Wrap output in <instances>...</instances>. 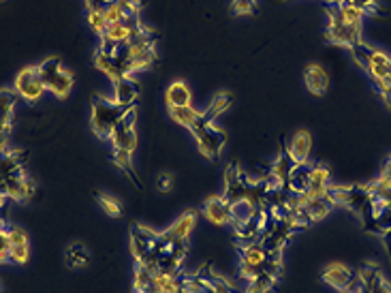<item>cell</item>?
Segmentation results:
<instances>
[{"mask_svg":"<svg viewBox=\"0 0 391 293\" xmlns=\"http://www.w3.org/2000/svg\"><path fill=\"white\" fill-rule=\"evenodd\" d=\"M321 278H323L325 285H330V287H334L336 291L344 293V291L348 289V285L353 283L355 272H353L351 268H346L344 264H330L328 268H325V270L321 272Z\"/></svg>","mask_w":391,"mask_h":293,"instance_id":"cell-13","label":"cell"},{"mask_svg":"<svg viewBox=\"0 0 391 293\" xmlns=\"http://www.w3.org/2000/svg\"><path fill=\"white\" fill-rule=\"evenodd\" d=\"M250 180L246 178V174L238 167V165H229L224 172V195L227 204L233 206L238 202H244L246 190H248Z\"/></svg>","mask_w":391,"mask_h":293,"instance_id":"cell-7","label":"cell"},{"mask_svg":"<svg viewBox=\"0 0 391 293\" xmlns=\"http://www.w3.org/2000/svg\"><path fill=\"white\" fill-rule=\"evenodd\" d=\"M96 204H99L101 210H103L107 216H112V218H120L122 212H124L120 200L112 197V195H105V193H96Z\"/></svg>","mask_w":391,"mask_h":293,"instance_id":"cell-31","label":"cell"},{"mask_svg":"<svg viewBox=\"0 0 391 293\" xmlns=\"http://www.w3.org/2000/svg\"><path fill=\"white\" fill-rule=\"evenodd\" d=\"M293 167H296V163H293V158L286 154V152H280L278 156H276V160L272 163V170H270V174L282 184V186H286V182H289V176H291V172H293Z\"/></svg>","mask_w":391,"mask_h":293,"instance_id":"cell-23","label":"cell"},{"mask_svg":"<svg viewBox=\"0 0 391 293\" xmlns=\"http://www.w3.org/2000/svg\"><path fill=\"white\" fill-rule=\"evenodd\" d=\"M7 262H9V253L0 250V264H7Z\"/></svg>","mask_w":391,"mask_h":293,"instance_id":"cell-45","label":"cell"},{"mask_svg":"<svg viewBox=\"0 0 391 293\" xmlns=\"http://www.w3.org/2000/svg\"><path fill=\"white\" fill-rule=\"evenodd\" d=\"M276 280H278V272H274V270H266V272H261L256 278L248 280V285H246V293H270V291L274 289Z\"/></svg>","mask_w":391,"mask_h":293,"instance_id":"cell-24","label":"cell"},{"mask_svg":"<svg viewBox=\"0 0 391 293\" xmlns=\"http://www.w3.org/2000/svg\"><path fill=\"white\" fill-rule=\"evenodd\" d=\"M238 253H240V262L250 264V266H261V268H266L268 262H270V257H272V253L263 244H261L259 240L256 242H244V244H240Z\"/></svg>","mask_w":391,"mask_h":293,"instance_id":"cell-17","label":"cell"},{"mask_svg":"<svg viewBox=\"0 0 391 293\" xmlns=\"http://www.w3.org/2000/svg\"><path fill=\"white\" fill-rule=\"evenodd\" d=\"M7 236L11 244H30V238L22 227H7Z\"/></svg>","mask_w":391,"mask_h":293,"instance_id":"cell-40","label":"cell"},{"mask_svg":"<svg viewBox=\"0 0 391 293\" xmlns=\"http://www.w3.org/2000/svg\"><path fill=\"white\" fill-rule=\"evenodd\" d=\"M17 92L9 88H0V133H9L11 131V122H13V112L17 103Z\"/></svg>","mask_w":391,"mask_h":293,"instance_id":"cell-19","label":"cell"},{"mask_svg":"<svg viewBox=\"0 0 391 293\" xmlns=\"http://www.w3.org/2000/svg\"><path fill=\"white\" fill-rule=\"evenodd\" d=\"M261 272H266V268H261V266H250V264H244V262H240V278L242 280H252V278H256Z\"/></svg>","mask_w":391,"mask_h":293,"instance_id":"cell-39","label":"cell"},{"mask_svg":"<svg viewBox=\"0 0 391 293\" xmlns=\"http://www.w3.org/2000/svg\"><path fill=\"white\" fill-rule=\"evenodd\" d=\"M182 291L184 293H210L206 283L194 274V276H184L182 278Z\"/></svg>","mask_w":391,"mask_h":293,"instance_id":"cell-35","label":"cell"},{"mask_svg":"<svg viewBox=\"0 0 391 293\" xmlns=\"http://www.w3.org/2000/svg\"><path fill=\"white\" fill-rule=\"evenodd\" d=\"M94 67L103 71L114 84L120 82L122 77H126V71H124V64L114 56V54H103V52H96L94 54Z\"/></svg>","mask_w":391,"mask_h":293,"instance_id":"cell-20","label":"cell"},{"mask_svg":"<svg viewBox=\"0 0 391 293\" xmlns=\"http://www.w3.org/2000/svg\"><path fill=\"white\" fill-rule=\"evenodd\" d=\"M124 112L126 110H122L114 101L105 99V96H94V99H92V120H90L94 135L99 140H107L109 142L114 128L122 120Z\"/></svg>","mask_w":391,"mask_h":293,"instance_id":"cell-2","label":"cell"},{"mask_svg":"<svg viewBox=\"0 0 391 293\" xmlns=\"http://www.w3.org/2000/svg\"><path fill=\"white\" fill-rule=\"evenodd\" d=\"M154 285L158 287L160 293H184V291H182L180 272H176V274L156 272V274H154Z\"/></svg>","mask_w":391,"mask_h":293,"instance_id":"cell-26","label":"cell"},{"mask_svg":"<svg viewBox=\"0 0 391 293\" xmlns=\"http://www.w3.org/2000/svg\"><path fill=\"white\" fill-rule=\"evenodd\" d=\"M304 84L308 88L310 94L314 96H325L330 90V73L328 69L323 67V64L319 62H310L306 64V69H304Z\"/></svg>","mask_w":391,"mask_h":293,"instance_id":"cell-9","label":"cell"},{"mask_svg":"<svg viewBox=\"0 0 391 293\" xmlns=\"http://www.w3.org/2000/svg\"><path fill=\"white\" fill-rule=\"evenodd\" d=\"M194 140H197V148H199L201 156H206L208 160H218L222 154V148L227 144V133L222 131V128L210 124L206 131Z\"/></svg>","mask_w":391,"mask_h":293,"instance_id":"cell-8","label":"cell"},{"mask_svg":"<svg viewBox=\"0 0 391 293\" xmlns=\"http://www.w3.org/2000/svg\"><path fill=\"white\" fill-rule=\"evenodd\" d=\"M231 103H233V94H231L229 90L218 92V94L214 96V99L210 101V105L199 114V120H201L204 124H214V120L220 118L227 110H229Z\"/></svg>","mask_w":391,"mask_h":293,"instance_id":"cell-18","label":"cell"},{"mask_svg":"<svg viewBox=\"0 0 391 293\" xmlns=\"http://www.w3.org/2000/svg\"><path fill=\"white\" fill-rule=\"evenodd\" d=\"M385 242H387V248H389V255H391V230L385 232Z\"/></svg>","mask_w":391,"mask_h":293,"instance_id":"cell-44","label":"cell"},{"mask_svg":"<svg viewBox=\"0 0 391 293\" xmlns=\"http://www.w3.org/2000/svg\"><path fill=\"white\" fill-rule=\"evenodd\" d=\"M156 188H158L160 193H169V190L174 188V176H171L169 172H160V174L156 176Z\"/></svg>","mask_w":391,"mask_h":293,"instance_id":"cell-41","label":"cell"},{"mask_svg":"<svg viewBox=\"0 0 391 293\" xmlns=\"http://www.w3.org/2000/svg\"><path fill=\"white\" fill-rule=\"evenodd\" d=\"M133 285H135V291H137V293L146 291L148 287L154 285V272H150V270L144 268V266H137V268H135V276H133Z\"/></svg>","mask_w":391,"mask_h":293,"instance_id":"cell-32","label":"cell"},{"mask_svg":"<svg viewBox=\"0 0 391 293\" xmlns=\"http://www.w3.org/2000/svg\"><path fill=\"white\" fill-rule=\"evenodd\" d=\"M137 99H139V84L133 80V75H126L114 84V103L120 105L122 110L135 107Z\"/></svg>","mask_w":391,"mask_h":293,"instance_id":"cell-11","label":"cell"},{"mask_svg":"<svg viewBox=\"0 0 391 293\" xmlns=\"http://www.w3.org/2000/svg\"><path fill=\"white\" fill-rule=\"evenodd\" d=\"M201 212H204V216L210 223H214L218 227H224V225L231 223V206L227 204L224 197H210V200H206Z\"/></svg>","mask_w":391,"mask_h":293,"instance_id":"cell-14","label":"cell"},{"mask_svg":"<svg viewBox=\"0 0 391 293\" xmlns=\"http://www.w3.org/2000/svg\"><path fill=\"white\" fill-rule=\"evenodd\" d=\"M88 24H90V28L96 32V35H105L107 32V20H105V11L103 9H99V11H88Z\"/></svg>","mask_w":391,"mask_h":293,"instance_id":"cell-33","label":"cell"},{"mask_svg":"<svg viewBox=\"0 0 391 293\" xmlns=\"http://www.w3.org/2000/svg\"><path fill=\"white\" fill-rule=\"evenodd\" d=\"M37 67H39L45 88L56 96V99H67L73 90V75L62 67L60 58H56V56L45 58L41 64H37Z\"/></svg>","mask_w":391,"mask_h":293,"instance_id":"cell-3","label":"cell"},{"mask_svg":"<svg viewBox=\"0 0 391 293\" xmlns=\"http://www.w3.org/2000/svg\"><path fill=\"white\" fill-rule=\"evenodd\" d=\"M105 20H107V24L112 26V24H118V22H122L124 20V13H122V9L114 3V0H109V3L105 5Z\"/></svg>","mask_w":391,"mask_h":293,"instance_id":"cell-38","label":"cell"},{"mask_svg":"<svg viewBox=\"0 0 391 293\" xmlns=\"http://www.w3.org/2000/svg\"><path fill=\"white\" fill-rule=\"evenodd\" d=\"M112 160L116 163V167L122 170L130 180L135 182L137 188H141V182H139V176L135 174V167H133V154L130 152H124V150H114L112 154Z\"/></svg>","mask_w":391,"mask_h":293,"instance_id":"cell-25","label":"cell"},{"mask_svg":"<svg viewBox=\"0 0 391 293\" xmlns=\"http://www.w3.org/2000/svg\"><path fill=\"white\" fill-rule=\"evenodd\" d=\"M334 210V204L328 200V197H316V200H308L306 204V214L312 223L316 220H323L330 212Z\"/></svg>","mask_w":391,"mask_h":293,"instance_id":"cell-28","label":"cell"},{"mask_svg":"<svg viewBox=\"0 0 391 293\" xmlns=\"http://www.w3.org/2000/svg\"><path fill=\"white\" fill-rule=\"evenodd\" d=\"M84 3H86L88 11H99V9H105V5L109 3V0H84Z\"/></svg>","mask_w":391,"mask_h":293,"instance_id":"cell-43","label":"cell"},{"mask_svg":"<svg viewBox=\"0 0 391 293\" xmlns=\"http://www.w3.org/2000/svg\"><path fill=\"white\" fill-rule=\"evenodd\" d=\"M194 225H197V212L194 210H188L184 212L171 227H167L165 232H162L160 236L165 238L167 242H188Z\"/></svg>","mask_w":391,"mask_h":293,"instance_id":"cell-10","label":"cell"},{"mask_svg":"<svg viewBox=\"0 0 391 293\" xmlns=\"http://www.w3.org/2000/svg\"><path fill=\"white\" fill-rule=\"evenodd\" d=\"M328 32H325V37H328L330 43L334 45H342V47H353L357 43H362V28L360 26H351L342 20L336 3H330L328 7Z\"/></svg>","mask_w":391,"mask_h":293,"instance_id":"cell-4","label":"cell"},{"mask_svg":"<svg viewBox=\"0 0 391 293\" xmlns=\"http://www.w3.org/2000/svg\"><path fill=\"white\" fill-rule=\"evenodd\" d=\"M35 195H37V182L32 178H26V182H24V202L35 200Z\"/></svg>","mask_w":391,"mask_h":293,"instance_id":"cell-42","label":"cell"},{"mask_svg":"<svg viewBox=\"0 0 391 293\" xmlns=\"http://www.w3.org/2000/svg\"><path fill=\"white\" fill-rule=\"evenodd\" d=\"M30 259V244H11V248H9V262L11 264H17V266H22V264H26Z\"/></svg>","mask_w":391,"mask_h":293,"instance_id":"cell-34","label":"cell"},{"mask_svg":"<svg viewBox=\"0 0 391 293\" xmlns=\"http://www.w3.org/2000/svg\"><path fill=\"white\" fill-rule=\"evenodd\" d=\"M141 293H160V291H158V287H156V285H152V287H148V289H146V291H141Z\"/></svg>","mask_w":391,"mask_h":293,"instance_id":"cell-46","label":"cell"},{"mask_svg":"<svg viewBox=\"0 0 391 293\" xmlns=\"http://www.w3.org/2000/svg\"><path fill=\"white\" fill-rule=\"evenodd\" d=\"M332 180V172L330 167L325 165H312L310 167V174H308V197L310 200H316V197H325V193L330 188V182Z\"/></svg>","mask_w":391,"mask_h":293,"instance_id":"cell-15","label":"cell"},{"mask_svg":"<svg viewBox=\"0 0 391 293\" xmlns=\"http://www.w3.org/2000/svg\"><path fill=\"white\" fill-rule=\"evenodd\" d=\"M28 152L24 150H3L0 152V182L17 176L24 172V160H26Z\"/></svg>","mask_w":391,"mask_h":293,"instance_id":"cell-16","label":"cell"},{"mask_svg":"<svg viewBox=\"0 0 391 293\" xmlns=\"http://www.w3.org/2000/svg\"><path fill=\"white\" fill-rule=\"evenodd\" d=\"M351 56L370 75V80L374 82V86L378 90L391 88V58L387 54H383L381 50H374L362 41V43L351 47Z\"/></svg>","mask_w":391,"mask_h":293,"instance_id":"cell-1","label":"cell"},{"mask_svg":"<svg viewBox=\"0 0 391 293\" xmlns=\"http://www.w3.org/2000/svg\"><path fill=\"white\" fill-rule=\"evenodd\" d=\"M0 293H5V285L3 283H0Z\"/></svg>","mask_w":391,"mask_h":293,"instance_id":"cell-48","label":"cell"},{"mask_svg":"<svg viewBox=\"0 0 391 293\" xmlns=\"http://www.w3.org/2000/svg\"><path fill=\"white\" fill-rule=\"evenodd\" d=\"M135 124H137V112H135V107H130L124 112L122 120L118 122V126L114 128V133L109 137V144L114 146V150H124L130 154L135 152V148H137Z\"/></svg>","mask_w":391,"mask_h":293,"instance_id":"cell-6","label":"cell"},{"mask_svg":"<svg viewBox=\"0 0 391 293\" xmlns=\"http://www.w3.org/2000/svg\"><path fill=\"white\" fill-rule=\"evenodd\" d=\"M308 174H310V167L308 165H296L289 176V182H286V188L291 193H308Z\"/></svg>","mask_w":391,"mask_h":293,"instance_id":"cell-27","label":"cell"},{"mask_svg":"<svg viewBox=\"0 0 391 293\" xmlns=\"http://www.w3.org/2000/svg\"><path fill=\"white\" fill-rule=\"evenodd\" d=\"M197 276L206 283L210 293H233V287L229 283H227L224 278H220V276H216V274H212L208 268L201 274H197Z\"/></svg>","mask_w":391,"mask_h":293,"instance_id":"cell-30","label":"cell"},{"mask_svg":"<svg viewBox=\"0 0 391 293\" xmlns=\"http://www.w3.org/2000/svg\"><path fill=\"white\" fill-rule=\"evenodd\" d=\"M3 230H7V223H5L3 214H0V232H3Z\"/></svg>","mask_w":391,"mask_h":293,"instance_id":"cell-47","label":"cell"},{"mask_svg":"<svg viewBox=\"0 0 391 293\" xmlns=\"http://www.w3.org/2000/svg\"><path fill=\"white\" fill-rule=\"evenodd\" d=\"M13 90L17 92V96L26 103H37L41 96L45 94V84H43V77L39 73V67H26L17 73L15 77V86Z\"/></svg>","mask_w":391,"mask_h":293,"instance_id":"cell-5","label":"cell"},{"mask_svg":"<svg viewBox=\"0 0 391 293\" xmlns=\"http://www.w3.org/2000/svg\"><path fill=\"white\" fill-rule=\"evenodd\" d=\"M201 112H197L192 105H180V107H169V116L174 122H178L180 126H186L190 131V126L197 122Z\"/></svg>","mask_w":391,"mask_h":293,"instance_id":"cell-29","label":"cell"},{"mask_svg":"<svg viewBox=\"0 0 391 293\" xmlns=\"http://www.w3.org/2000/svg\"><path fill=\"white\" fill-rule=\"evenodd\" d=\"M233 15H252L256 13V0H233L231 3Z\"/></svg>","mask_w":391,"mask_h":293,"instance_id":"cell-36","label":"cell"},{"mask_svg":"<svg viewBox=\"0 0 391 293\" xmlns=\"http://www.w3.org/2000/svg\"><path fill=\"white\" fill-rule=\"evenodd\" d=\"M192 101V94H190V88L186 82L182 80H176L167 86L165 90V103L167 107H180V105H190Z\"/></svg>","mask_w":391,"mask_h":293,"instance_id":"cell-21","label":"cell"},{"mask_svg":"<svg viewBox=\"0 0 391 293\" xmlns=\"http://www.w3.org/2000/svg\"><path fill=\"white\" fill-rule=\"evenodd\" d=\"M114 3L122 9L124 15H139L144 0H114Z\"/></svg>","mask_w":391,"mask_h":293,"instance_id":"cell-37","label":"cell"},{"mask_svg":"<svg viewBox=\"0 0 391 293\" xmlns=\"http://www.w3.org/2000/svg\"><path fill=\"white\" fill-rule=\"evenodd\" d=\"M310 148H312V135L302 128V131L293 133V137L289 140L284 152L293 158V163H296V165H306L308 156H310Z\"/></svg>","mask_w":391,"mask_h":293,"instance_id":"cell-12","label":"cell"},{"mask_svg":"<svg viewBox=\"0 0 391 293\" xmlns=\"http://www.w3.org/2000/svg\"><path fill=\"white\" fill-rule=\"evenodd\" d=\"M64 262H67V266L71 270H82V268L90 266L92 257H90V250L86 248V244L73 242V244H69L67 253H64Z\"/></svg>","mask_w":391,"mask_h":293,"instance_id":"cell-22","label":"cell"}]
</instances>
